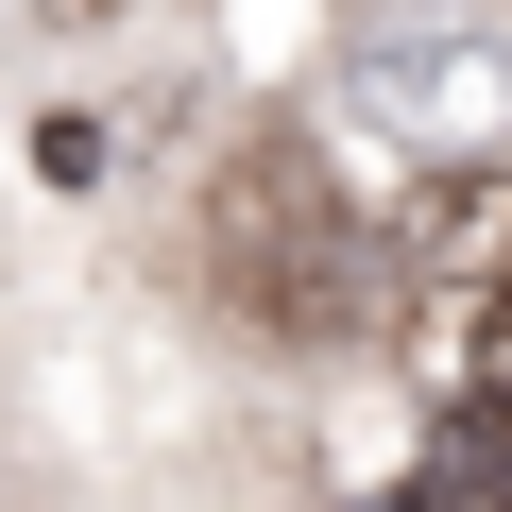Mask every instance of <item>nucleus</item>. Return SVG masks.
I'll use <instances>...</instances> for the list:
<instances>
[{
  "mask_svg": "<svg viewBox=\"0 0 512 512\" xmlns=\"http://www.w3.org/2000/svg\"><path fill=\"white\" fill-rule=\"evenodd\" d=\"M188 256H205V291H222L256 342H342V325H359V222H342V188H325L308 137H256V154L205 188Z\"/></svg>",
  "mask_w": 512,
  "mask_h": 512,
  "instance_id": "obj_1",
  "label": "nucleus"
},
{
  "mask_svg": "<svg viewBox=\"0 0 512 512\" xmlns=\"http://www.w3.org/2000/svg\"><path fill=\"white\" fill-rule=\"evenodd\" d=\"M342 120L393 171H512V35H478V18L359 35L342 52Z\"/></svg>",
  "mask_w": 512,
  "mask_h": 512,
  "instance_id": "obj_2",
  "label": "nucleus"
},
{
  "mask_svg": "<svg viewBox=\"0 0 512 512\" xmlns=\"http://www.w3.org/2000/svg\"><path fill=\"white\" fill-rule=\"evenodd\" d=\"M478 427H495V444H512V274H495V291H478Z\"/></svg>",
  "mask_w": 512,
  "mask_h": 512,
  "instance_id": "obj_3",
  "label": "nucleus"
}]
</instances>
